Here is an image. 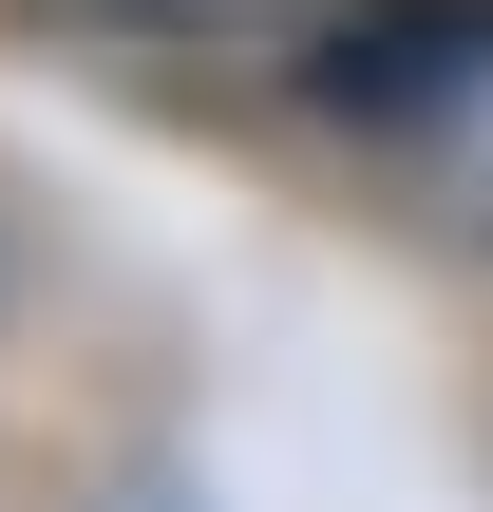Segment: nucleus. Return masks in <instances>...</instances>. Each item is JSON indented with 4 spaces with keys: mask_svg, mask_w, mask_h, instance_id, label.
Returning <instances> with one entry per match:
<instances>
[{
    "mask_svg": "<svg viewBox=\"0 0 493 512\" xmlns=\"http://www.w3.org/2000/svg\"><path fill=\"white\" fill-rule=\"evenodd\" d=\"M342 114L399 152V190L437 228H493V0H418L342 57Z\"/></svg>",
    "mask_w": 493,
    "mask_h": 512,
    "instance_id": "nucleus-1",
    "label": "nucleus"
},
{
    "mask_svg": "<svg viewBox=\"0 0 493 512\" xmlns=\"http://www.w3.org/2000/svg\"><path fill=\"white\" fill-rule=\"evenodd\" d=\"M57 19H114V38H228V19H266V0H57Z\"/></svg>",
    "mask_w": 493,
    "mask_h": 512,
    "instance_id": "nucleus-2",
    "label": "nucleus"
}]
</instances>
